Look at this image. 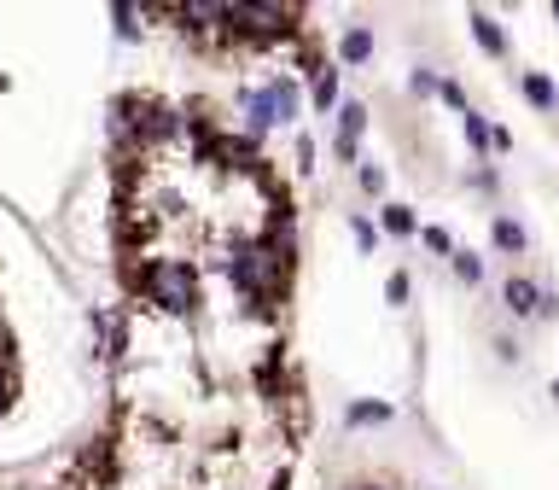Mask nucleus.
Returning a JSON list of instances; mask_svg holds the SVG:
<instances>
[{
	"label": "nucleus",
	"instance_id": "nucleus-1",
	"mask_svg": "<svg viewBox=\"0 0 559 490\" xmlns=\"http://www.w3.org/2000/svg\"><path fill=\"white\" fill-rule=\"evenodd\" d=\"M140 286H146V298L169 315H187L198 304V286H193V269H187V263H146V269H140Z\"/></svg>",
	"mask_w": 559,
	"mask_h": 490
},
{
	"label": "nucleus",
	"instance_id": "nucleus-2",
	"mask_svg": "<svg viewBox=\"0 0 559 490\" xmlns=\"http://www.w3.org/2000/svg\"><path fill=\"white\" fill-rule=\"evenodd\" d=\"M286 269V257L274 251V245H257V240H239L228 251V275H233V286H245L251 298H263L268 286H274V275Z\"/></svg>",
	"mask_w": 559,
	"mask_h": 490
},
{
	"label": "nucleus",
	"instance_id": "nucleus-3",
	"mask_svg": "<svg viewBox=\"0 0 559 490\" xmlns=\"http://www.w3.org/2000/svg\"><path fill=\"white\" fill-rule=\"evenodd\" d=\"M274 123H280V105H274V94H251V105H245V129H251V135H263V129H274Z\"/></svg>",
	"mask_w": 559,
	"mask_h": 490
},
{
	"label": "nucleus",
	"instance_id": "nucleus-4",
	"mask_svg": "<svg viewBox=\"0 0 559 490\" xmlns=\"http://www.w3.org/2000/svg\"><path fill=\"white\" fill-rule=\"evenodd\" d=\"M507 310H513V315H536V310H542V292H536V280H525V275L507 280Z\"/></svg>",
	"mask_w": 559,
	"mask_h": 490
},
{
	"label": "nucleus",
	"instance_id": "nucleus-5",
	"mask_svg": "<svg viewBox=\"0 0 559 490\" xmlns=\"http://www.w3.org/2000/svg\"><path fill=\"white\" fill-rule=\"evenodd\" d=\"M94 333L105 339V356H123V315L99 310V315H94Z\"/></svg>",
	"mask_w": 559,
	"mask_h": 490
},
{
	"label": "nucleus",
	"instance_id": "nucleus-6",
	"mask_svg": "<svg viewBox=\"0 0 559 490\" xmlns=\"http://www.w3.org/2000/svg\"><path fill=\"white\" fill-rule=\"evenodd\" d=\"M338 53H344V65H367V59H373V35H367V30H350L344 41H338Z\"/></svg>",
	"mask_w": 559,
	"mask_h": 490
},
{
	"label": "nucleus",
	"instance_id": "nucleus-7",
	"mask_svg": "<svg viewBox=\"0 0 559 490\" xmlns=\"http://www.w3.org/2000/svg\"><path fill=\"white\" fill-rule=\"evenodd\" d=\"M472 35L484 41V53H507V41H501V24H495L490 12H472Z\"/></svg>",
	"mask_w": 559,
	"mask_h": 490
},
{
	"label": "nucleus",
	"instance_id": "nucleus-8",
	"mask_svg": "<svg viewBox=\"0 0 559 490\" xmlns=\"http://www.w3.org/2000/svg\"><path fill=\"white\" fill-rule=\"evenodd\" d=\"M362 129H367V111H362V105H356V100H350V105H338V135H344V140H356Z\"/></svg>",
	"mask_w": 559,
	"mask_h": 490
},
{
	"label": "nucleus",
	"instance_id": "nucleus-9",
	"mask_svg": "<svg viewBox=\"0 0 559 490\" xmlns=\"http://www.w3.org/2000/svg\"><path fill=\"white\" fill-rule=\"evenodd\" d=\"M495 245H501V251H525V228H519L513 216H501V222H495Z\"/></svg>",
	"mask_w": 559,
	"mask_h": 490
},
{
	"label": "nucleus",
	"instance_id": "nucleus-10",
	"mask_svg": "<svg viewBox=\"0 0 559 490\" xmlns=\"http://www.w3.org/2000/svg\"><path fill=\"white\" fill-rule=\"evenodd\" d=\"M525 100L542 105V111H554V82H548V76H525Z\"/></svg>",
	"mask_w": 559,
	"mask_h": 490
},
{
	"label": "nucleus",
	"instance_id": "nucleus-11",
	"mask_svg": "<svg viewBox=\"0 0 559 490\" xmlns=\"http://www.w3.org/2000/svg\"><path fill=\"white\" fill-rule=\"evenodd\" d=\"M332 100H338V70H327V65H321V70H315V105L327 111Z\"/></svg>",
	"mask_w": 559,
	"mask_h": 490
},
{
	"label": "nucleus",
	"instance_id": "nucleus-12",
	"mask_svg": "<svg viewBox=\"0 0 559 490\" xmlns=\"http://www.w3.org/2000/svg\"><path fill=\"white\" fill-rule=\"evenodd\" d=\"M385 228H391V234H414V210H408V205H385Z\"/></svg>",
	"mask_w": 559,
	"mask_h": 490
},
{
	"label": "nucleus",
	"instance_id": "nucleus-13",
	"mask_svg": "<svg viewBox=\"0 0 559 490\" xmlns=\"http://www.w3.org/2000/svg\"><path fill=\"white\" fill-rule=\"evenodd\" d=\"M461 123H466V140H472V146H478V152H484V146H490V123H484V117H478V111H466Z\"/></svg>",
	"mask_w": 559,
	"mask_h": 490
},
{
	"label": "nucleus",
	"instance_id": "nucleus-14",
	"mask_svg": "<svg viewBox=\"0 0 559 490\" xmlns=\"http://www.w3.org/2000/svg\"><path fill=\"white\" fill-rule=\"evenodd\" d=\"M455 275H461L466 286H472V280H484V263H478L472 251H455Z\"/></svg>",
	"mask_w": 559,
	"mask_h": 490
},
{
	"label": "nucleus",
	"instance_id": "nucleus-15",
	"mask_svg": "<svg viewBox=\"0 0 559 490\" xmlns=\"http://www.w3.org/2000/svg\"><path fill=\"white\" fill-rule=\"evenodd\" d=\"M350 420H356V426H362V420H391V409H385V403H356Z\"/></svg>",
	"mask_w": 559,
	"mask_h": 490
},
{
	"label": "nucleus",
	"instance_id": "nucleus-16",
	"mask_svg": "<svg viewBox=\"0 0 559 490\" xmlns=\"http://www.w3.org/2000/svg\"><path fill=\"white\" fill-rule=\"evenodd\" d=\"M385 298H391V304H402V298H408V275H391V280H385Z\"/></svg>",
	"mask_w": 559,
	"mask_h": 490
},
{
	"label": "nucleus",
	"instance_id": "nucleus-17",
	"mask_svg": "<svg viewBox=\"0 0 559 490\" xmlns=\"http://www.w3.org/2000/svg\"><path fill=\"white\" fill-rule=\"evenodd\" d=\"M362 187H367V193H385V170H373V164H367V170H362Z\"/></svg>",
	"mask_w": 559,
	"mask_h": 490
},
{
	"label": "nucleus",
	"instance_id": "nucleus-18",
	"mask_svg": "<svg viewBox=\"0 0 559 490\" xmlns=\"http://www.w3.org/2000/svg\"><path fill=\"white\" fill-rule=\"evenodd\" d=\"M117 35H123V41L134 35V6H117Z\"/></svg>",
	"mask_w": 559,
	"mask_h": 490
},
{
	"label": "nucleus",
	"instance_id": "nucleus-19",
	"mask_svg": "<svg viewBox=\"0 0 559 490\" xmlns=\"http://www.w3.org/2000/svg\"><path fill=\"white\" fill-rule=\"evenodd\" d=\"M554 18H559V0H554Z\"/></svg>",
	"mask_w": 559,
	"mask_h": 490
},
{
	"label": "nucleus",
	"instance_id": "nucleus-20",
	"mask_svg": "<svg viewBox=\"0 0 559 490\" xmlns=\"http://www.w3.org/2000/svg\"><path fill=\"white\" fill-rule=\"evenodd\" d=\"M367 490H373V485H367Z\"/></svg>",
	"mask_w": 559,
	"mask_h": 490
}]
</instances>
